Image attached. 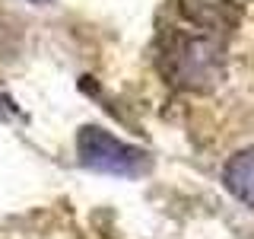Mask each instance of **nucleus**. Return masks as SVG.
Wrapping results in <instances>:
<instances>
[{
    "label": "nucleus",
    "mask_w": 254,
    "mask_h": 239,
    "mask_svg": "<svg viewBox=\"0 0 254 239\" xmlns=\"http://www.w3.org/2000/svg\"><path fill=\"white\" fill-rule=\"evenodd\" d=\"M222 179H226V188L232 191L238 201L254 207V147L242 150V153H235L229 159Z\"/></svg>",
    "instance_id": "2"
},
{
    "label": "nucleus",
    "mask_w": 254,
    "mask_h": 239,
    "mask_svg": "<svg viewBox=\"0 0 254 239\" xmlns=\"http://www.w3.org/2000/svg\"><path fill=\"white\" fill-rule=\"evenodd\" d=\"M76 156L86 169L108 172V175H140L149 166L146 150L118 140L115 134L95 124H86L76 134Z\"/></svg>",
    "instance_id": "1"
},
{
    "label": "nucleus",
    "mask_w": 254,
    "mask_h": 239,
    "mask_svg": "<svg viewBox=\"0 0 254 239\" xmlns=\"http://www.w3.org/2000/svg\"><path fill=\"white\" fill-rule=\"evenodd\" d=\"M32 3H51V0H32Z\"/></svg>",
    "instance_id": "3"
}]
</instances>
